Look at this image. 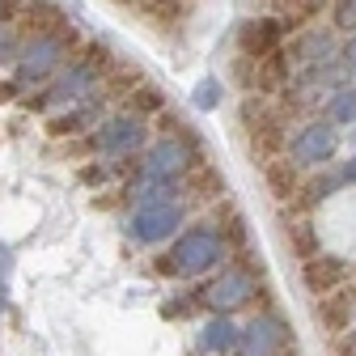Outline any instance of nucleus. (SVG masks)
<instances>
[{
    "instance_id": "obj_20",
    "label": "nucleus",
    "mask_w": 356,
    "mask_h": 356,
    "mask_svg": "<svg viewBox=\"0 0 356 356\" xmlns=\"http://www.w3.org/2000/svg\"><path fill=\"white\" fill-rule=\"evenodd\" d=\"M284 234H289V246H293L301 259L318 254V250H314V246H318V238H314V229H309V220H293V225H284Z\"/></svg>"
},
{
    "instance_id": "obj_15",
    "label": "nucleus",
    "mask_w": 356,
    "mask_h": 356,
    "mask_svg": "<svg viewBox=\"0 0 356 356\" xmlns=\"http://www.w3.org/2000/svg\"><path fill=\"white\" fill-rule=\"evenodd\" d=\"M187 161H191V157L183 153V145H178V140H161V145L149 149V161H145V165H149V174H157V178H161V174L174 178Z\"/></svg>"
},
{
    "instance_id": "obj_32",
    "label": "nucleus",
    "mask_w": 356,
    "mask_h": 356,
    "mask_svg": "<svg viewBox=\"0 0 356 356\" xmlns=\"http://www.w3.org/2000/svg\"><path fill=\"white\" fill-rule=\"evenodd\" d=\"M339 56H343V64H348V68L356 72V34H352V38L343 42V47H339Z\"/></svg>"
},
{
    "instance_id": "obj_30",
    "label": "nucleus",
    "mask_w": 356,
    "mask_h": 356,
    "mask_svg": "<svg viewBox=\"0 0 356 356\" xmlns=\"http://www.w3.org/2000/svg\"><path fill=\"white\" fill-rule=\"evenodd\" d=\"M216 98H220V94H216V81H204V85L195 89V106H216Z\"/></svg>"
},
{
    "instance_id": "obj_17",
    "label": "nucleus",
    "mask_w": 356,
    "mask_h": 356,
    "mask_svg": "<svg viewBox=\"0 0 356 356\" xmlns=\"http://www.w3.org/2000/svg\"><path fill=\"white\" fill-rule=\"evenodd\" d=\"M238 119H242V131L250 136V131L259 127V123H267V119H276V111L267 106V98L263 94H254V98H246L242 106H238Z\"/></svg>"
},
{
    "instance_id": "obj_28",
    "label": "nucleus",
    "mask_w": 356,
    "mask_h": 356,
    "mask_svg": "<svg viewBox=\"0 0 356 356\" xmlns=\"http://www.w3.org/2000/svg\"><path fill=\"white\" fill-rule=\"evenodd\" d=\"M140 5H145V13H149L153 22H161V26L178 22V0H140Z\"/></svg>"
},
{
    "instance_id": "obj_10",
    "label": "nucleus",
    "mask_w": 356,
    "mask_h": 356,
    "mask_svg": "<svg viewBox=\"0 0 356 356\" xmlns=\"http://www.w3.org/2000/svg\"><path fill=\"white\" fill-rule=\"evenodd\" d=\"M140 145H145V123L140 119H111L98 131V149H106V153H131Z\"/></svg>"
},
{
    "instance_id": "obj_35",
    "label": "nucleus",
    "mask_w": 356,
    "mask_h": 356,
    "mask_svg": "<svg viewBox=\"0 0 356 356\" xmlns=\"http://www.w3.org/2000/svg\"><path fill=\"white\" fill-rule=\"evenodd\" d=\"M9 98H17V85L5 81V85H0V102H9Z\"/></svg>"
},
{
    "instance_id": "obj_38",
    "label": "nucleus",
    "mask_w": 356,
    "mask_h": 356,
    "mask_svg": "<svg viewBox=\"0 0 356 356\" xmlns=\"http://www.w3.org/2000/svg\"><path fill=\"white\" fill-rule=\"evenodd\" d=\"M289 356H293V352H289Z\"/></svg>"
},
{
    "instance_id": "obj_18",
    "label": "nucleus",
    "mask_w": 356,
    "mask_h": 356,
    "mask_svg": "<svg viewBox=\"0 0 356 356\" xmlns=\"http://www.w3.org/2000/svg\"><path fill=\"white\" fill-rule=\"evenodd\" d=\"M327 119L331 123H356V85L335 89V98L327 102Z\"/></svg>"
},
{
    "instance_id": "obj_24",
    "label": "nucleus",
    "mask_w": 356,
    "mask_h": 356,
    "mask_svg": "<svg viewBox=\"0 0 356 356\" xmlns=\"http://www.w3.org/2000/svg\"><path fill=\"white\" fill-rule=\"evenodd\" d=\"M85 123H89V111H68V115L51 119V123H47V131H51V136H72V131H81Z\"/></svg>"
},
{
    "instance_id": "obj_33",
    "label": "nucleus",
    "mask_w": 356,
    "mask_h": 356,
    "mask_svg": "<svg viewBox=\"0 0 356 356\" xmlns=\"http://www.w3.org/2000/svg\"><path fill=\"white\" fill-rule=\"evenodd\" d=\"M0 60H17V47H13L9 34H0Z\"/></svg>"
},
{
    "instance_id": "obj_31",
    "label": "nucleus",
    "mask_w": 356,
    "mask_h": 356,
    "mask_svg": "<svg viewBox=\"0 0 356 356\" xmlns=\"http://www.w3.org/2000/svg\"><path fill=\"white\" fill-rule=\"evenodd\" d=\"M335 356H356V331H339V339H335Z\"/></svg>"
},
{
    "instance_id": "obj_2",
    "label": "nucleus",
    "mask_w": 356,
    "mask_h": 356,
    "mask_svg": "<svg viewBox=\"0 0 356 356\" xmlns=\"http://www.w3.org/2000/svg\"><path fill=\"white\" fill-rule=\"evenodd\" d=\"M339 149V131L331 119H318V123H305L297 131V140H293V157L305 161V165H318V161H331Z\"/></svg>"
},
{
    "instance_id": "obj_19",
    "label": "nucleus",
    "mask_w": 356,
    "mask_h": 356,
    "mask_svg": "<svg viewBox=\"0 0 356 356\" xmlns=\"http://www.w3.org/2000/svg\"><path fill=\"white\" fill-rule=\"evenodd\" d=\"M187 187H191V195H200V200H216L220 191H225L220 174H216L212 165H204V161H200V170L191 174V183H187Z\"/></svg>"
},
{
    "instance_id": "obj_5",
    "label": "nucleus",
    "mask_w": 356,
    "mask_h": 356,
    "mask_svg": "<svg viewBox=\"0 0 356 356\" xmlns=\"http://www.w3.org/2000/svg\"><path fill=\"white\" fill-rule=\"evenodd\" d=\"M339 47H335V26H323V30H301L293 42H289V60L309 68V64H323V60H335Z\"/></svg>"
},
{
    "instance_id": "obj_4",
    "label": "nucleus",
    "mask_w": 356,
    "mask_h": 356,
    "mask_svg": "<svg viewBox=\"0 0 356 356\" xmlns=\"http://www.w3.org/2000/svg\"><path fill=\"white\" fill-rule=\"evenodd\" d=\"M343 276H348V267H343L339 254H309L301 263V284H305V293H314V297L335 293L343 284Z\"/></svg>"
},
{
    "instance_id": "obj_8",
    "label": "nucleus",
    "mask_w": 356,
    "mask_h": 356,
    "mask_svg": "<svg viewBox=\"0 0 356 356\" xmlns=\"http://www.w3.org/2000/svg\"><path fill=\"white\" fill-rule=\"evenodd\" d=\"M254 64H259V68H254L250 85L259 89L263 98H272V94H280V89H289V64H293V60H289V51H280V47H276V51L259 56Z\"/></svg>"
},
{
    "instance_id": "obj_23",
    "label": "nucleus",
    "mask_w": 356,
    "mask_h": 356,
    "mask_svg": "<svg viewBox=\"0 0 356 356\" xmlns=\"http://www.w3.org/2000/svg\"><path fill=\"white\" fill-rule=\"evenodd\" d=\"M165 106V98L157 94L153 85H140V89H131V111L136 115H153V111H161Z\"/></svg>"
},
{
    "instance_id": "obj_16",
    "label": "nucleus",
    "mask_w": 356,
    "mask_h": 356,
    "mask_svg": "<svg viewBox=\"0 0 356 356\" xmlns=\"http://www.w3.org/2000/svg\"><path fill=\"white\" fill-rule=\"evenodd\" d=\"M280 149H284V123H280V115H276V119H267V123H259V127L250 131V153H254L259 161L276 157Z\"/></svg>"
},
{
    "instance_id": "obj_25",
    "label": "nucleus",
    "mask_w": 356,
    "mask_h": 356,
    "mask_svg": "<svg viewBox=\"0 0 356 356\" xmlns=\"http://www.w3.org/2000/svg\"><path fill=\"white\" fill-rule=\"evenodd\" d=\"M327 17H331V26H335V30H348V34H356V0H335Z\"/></svg>"
},
{
    "instance_id": "obj_22",
    "label": "nucleus",
    "mask_w": 356,
    "mask_h": 356,
    "mask_svg": "<svg viewBox=\"0 0 356 356\" xmlns=\"http://www.w3.org/2000/svg\"><path fill=\"white\" fill-rule=\"evenodd\" d=\"M204 343H208V348H216V352H234V348H238V331H234L229 323H208Z\"/></svg>"
},
{
    "instance_id": "obj_12",
    "label": "nucleus",
    "mask_w": 356,
    "mask_h": 356,
    "mask_svg": "<svg viewBox=\"0 0 356 356\" xmlns=\"http://www.w3.org/2000/svg\"><path fill=\"white\" fill-rule=\"evenodd\" d=\"M174 225H178L174 204H140V212H136V238H145V242H157V238L174 234Z\"/></svg>"
},
{
    "instance_id": "obj_21",
    "label": "nucleus",
    "mask_w": 356,
    "mask_h": 356,
    "mask_svg": "<svg viewBox=\"0 0 356 356\" xmlns=\"http://www.w3.org/2000/svg\"><path fill=\"white\" fill-rule=\"evenodd\" d=\"M220 238H225V242H234V246H242V242H246L242 212H238V208H229V204H220Z\"/></svg>"
},
{
    "instance_id": "obj_14",
    "label": "nucleus",
    "mask_w": 356,
    "mask_h": 356,
    "mask_svg": "<svg viewBox=\"0 0 356 356\" xmlns=\"http://www.w3.org/2000/svg\"><path fill=\"white\" fill-rule=\"evenodd\" d=\"M238 343H242V356H276V348H280V323L259 318V323L246 327V335Z\"/></svg>"
},
{
    "instance_id": "obj_11",
    "label": "nucleus",
    "mask_w": 356,
    "mask_h": 356,
    "mask_svg": "<svg viewBox=\"0 0 356 356\" xmlns=\"http://www.w3.org/2000/svg\"><path fill=\"white\" fill-rule=\"evenodd\" d=\"M250 293H254V284H250V276H246V267H234V272H225V276L208 289V301H212L216 309H234V305H246Z\"/></svg>"
},
{
    "instance_id": "obj_6",
    "label": "nucleus",
    "mask_w": 356,
    "mask_h": 356,
    "mask_svg": "<svg viewBox=\"0 0 356 356\" xmlns=\"http://www.w3.org/2000/svg\"><path fill=\"white\" fill-rule=\"evenodd\" d=\"M174 259H178V272H204V267H212L220 259V238L208 229H191L174 246Z\"/></svg>"
},
{
    "instance_id": "obj_7",
    "label": "nucleus",
    "mask_w": 356,
    "mask_h": 356,
    "mask_svg": "<svg viewBox=\"0 0 356 356\" xmlns=\"http://www.w3.org/2000/svg\"><path fill=\"white\" fill-rule=\"evenodd\" d=\"M280 38H284V22H276V17H254V22H246L238 30V51L246 60H259L267 51H276Z\"/></svg>"
},
{
    "instance_id": "obj_9",
    "label": "nucleus",
    "mask_w": 356,
    "mask_h": 356,
    "mask_svg": "<svg viewBox=\"0 0 356 356\" xmlns=\"http://www.w3.org/2000/svg\"><path fill=\"white\" fill-rule=\"evenodd\" d=\"M356 314V293L352 289H335V293H327V297H318V323H323V331H331V335H339V331H348V318Z\"/></svg>"
},
{
    "instance_id": "obj_36",
    "label": "nucleus",
    "mask_w": 356,
    "mask_h": 356,
    "mask_svg": "<svg viewBox=\"0 0 356 356\" xmlns=\"http://www.w3.org/2000/svg\"><path fill=\"white\" fill-rule=\"evenodd\" d=\"M272 5H276V9H301L305 0H272Z\"/></svg>"
},
{
    "instance_id": "obj_27",
    "label": "nucleus",
    "mask_w": 356,
    "mask_h": 356,
    "mask_svg": "<svg viewBox=\"0 0 356 356\" xmlns=\"http://www.w3.org/2000/svg\"><path fill=\"white\" fill-rule=\"evenodd\" d=\"M331 187H335V178H314V183H305V187H301V195H297V200H301V208H314L318 200H327V195H331Z\"/></svg>"
},
{
    "instance_id": "obj_26",
    "label": "nucleus",
    "mask_w": 356,
    "mask_h": 356,
    "mask_svg": "<svg viewBox=\"0 0 356 356\" xmlns=\"http://www.w3.org/2000/svg\"><path fill=\"white\" fill-rule=\"evenodd\" d=\"M136 85H140L136 68H119V72H111V76H106V89H111L115 98H123V94L131 98V89H136Z\"/></svg>"
},
{
    "instance_id": "obj_34",
    "label": "nucleus",
    "mask_w": 356,
    "mask_h": 356,
    "mask_svg": "<svg viewBox=\"0 0 356 356\" xmlns=\"http://www.w3.org/2000/svg\"><path fill=\"white\" fill-rule=\"evenodd\" d=\"M339 178H343V183H356V157H352V161L339 170Z\"/></svg>"
},
{
    "instance_id": "obj_37",
    "label": "nucleus",
    "mask_w": 356,
    "mask_h": 356,
    "mask_svg": "<svg viewBox=\"0 0 356 356\" xmlns=\"http://www.w3.org/2000/svg\"><path fill=\"white\" fill-rule=\"evenodd\" d=\"M119 5H131V0H119Z\"/></svg>"
},
{
    "instance_id": "obj_13",
    "label": "nucleus",
    "mask_w": 356,
    "mask_h": 356,
    "mask_svg": "<svg viewBox=\"0 0 356 356\" xmlns=\"http://www.w3.org/2000/svg\"><path fill=\"white\" fill-rule=\"evenodd\" d=\"M22 26H26L30 34H56V38H72V26H68V17H64L56 5H30V9L22 13Z\"/></svg>"
},
{
    "instance_id": "obj_1",
    "label": "nucleus",
    "mask_w": 356,
    "mask_h": 356,
    "mask_svg": "<svg viewBox=\"0 0 356 356\" xmlns=\"http://www.w3.org/2000/svg\"><path fill=\"white\" fill-rule=\"evenodd\" d=\"M64 42L68 38H56V34H30V42L17 51V76L22 81H42L64 60Z\"/></svg>"
},
{
    "instance_id": "obj_29",
    "label": "nucleus",
    "mask_w": 356,
    "mask_h": 356,
    "mask_svg": "<svg viewBox=\"0 0 356 356\" xmlns=\"http://www.w3.org/2000/svg\"><path fill=\"white\" fill-rule=\"evenodd\" d=\"M85 68H89V72H106V68H111V51L102 47V42H94V47L85 51Z\"/></svg>"
},
{
    "instance_id": "obj_3",
    "label": "nucleus",
    "mask_w": 356,
    "mask_h": 356,
    "mask_svg": "<svg viewBox=\"0 0 356 356\" xmlns=\"http://www.w3.org/2000/svg\"><path fill=\"white\" fill-rule=\"evenodd\" d=\"M263 165V187H267V195H272L276 204H293L297 195H301V161L297 157H267V161H259Z\"/></svg>"
}]
</instances>
